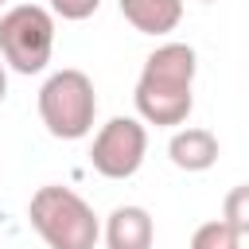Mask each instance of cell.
Here are the masks:
<instances>
[{
    "mask_svg": "<svg viewBox=\"0 0 249 249\" xmlns=\"http://www.w3.org/2000/svg\"><path fill=\"white\" fill-rule=\"evenodd\" d=\"M195 74L198 54L191 43H160L144 58L132 89L136 117L156 128H179L195 109Z\"/></svg>",
    "mask_w": 249,
    "mask_h": 249,
    "instance_id": "6da1fadb",
    "label": "cell"
},
{
    "mask_svg": "<svg viewBox=\"0 0 249 249\" xmlns=\"http://www.w3.org/2000/svg\"><path fill=\"white\" fill-rule=\"evenodd\" d=\"M31 230L43 237L47 249H93L101 237V222L93 206L62 183H47L27 202Z\"/></svg>",
    "mask_w": 249,
    "mask_h": 249,
    "instance_id": "7a4b0ae2",
    "label": "cell"
},
{
    "mask_svg": "<svg viewBox=\"0 0 249 249\" xmlns=\"http://www.w3.org/2000/svg\"><path fill=\"white\" fill-rule=\"evenodd\" d=\"M97 93L86 70L62 66L39 86V121L54 140H82L93 132Z\"/></svg>",
    "mask_w": 249,
    "mask_h": 249,
    "instance_id": "3957f363",
    "label": "cell"
},
{
    "mask_svg": "<svg viewBox=\"0 0 249 249\" xmlns=\"http://www.w3.org/2000/svg\"><path fill=\"white\" fill-rule=\"evenodd\" d=\"M54 54V12L43 4H16L0 16V58L16 74L47 70Z\"/></svg>",
    "mask_w": 249,
    "mask_h": 249,
    "instance_id": "277c9868",
    "label": "cell"
},
{
    "mask_svg": "<svg viewBox=\"0 0 249 249\" xmlns=\"http://www.w3.org/2000/svg\"><path fill=\"white\" fill-rule=\"evenodd\" d=\"M144 156H148V124L140 117H109L89 144V167L101 179H132Z\"/></svg>",
    "mask_w": 249,
    "mask_h": 249,
    "instance_id": "5b68a950",
    "label": "cell"
},
{
    "mask_svg": "<svg viewBox=\"0 0 249 249\" xmlns=\"http://www.w3.org/2000/svg\"><path fill=\"white\" fill-rule=\"evenodd\" d=\"M105 249H152L156 241V222L144 206L136 202H124V206H113L109 218H105Z\"/></svg>",
    "mask_w": 249,
    "mask_h": 249,
    "instance_id": "8992f818",
    "label": "cell"
},
{
    "mask_svg": "<svg viewBox=\"0 0 249 249\" xmlns=\"http://www.w3.org/2000/svg\"><path fill=\"white\" fill-rule=\"evenodd\" d=\"M218 136L210 128H175L167 140V156L179 171H210L218 163Z\"/></svg>",
    "mask_w": 249,
    "mask_h": 249,
    "instance_id": "52a82bcc",
    "label": "cell"
},
{
    "mask_svg": "<svg viewBox=\"0 0 249 249\" xmlns=\"http://www.w3.org/2000/svg\"><path fill=\"white\" fill-rule=\"evenodd\" d=\"M121 16L140 35H171L183 19V0H117Z\"/></svg>",
    "mask_w": 249,
    "mask_h": 249,
    "instance_id": "ba28073f",
    "label": "cell"
},
{
    "mask_svg": "<svg viewBox=\"0 0 249 249\" xmlns=\"http://www.w3.org/2000/svg\"><path fill=\"white\" fill-rule=\"evenodd\" d=\"M191 249H241V233L226 218H214L191 233Z\"/></svg>",
    "mask_w": 249,
    "mask_h": 249,
    "instance_id": "9c48e42d",
    "label": "cell"
},
{
    "mask_svg": "<svg viewBox=\"0 0 249 249\" xmlns=\"http://www.w3.org/2000/svg\"><path fill=\"white\" fill-rule=\"evenodd\" d=\"M222 218H226L241 237H249V183H237V187L226 191V198H222Z\"/></svg>",
    "mask_w": 249,
    "mask_h": 249,
    "instance_id": "30bf717a",
    "label": "cell"
},
{
    "mask_svg": "<svg viewBox=\"0 0 249 249\" xmlns=\"http://www.w3.org/2000/svg\"><path fill=\"white\" fill-rule=\"evenodd\" d=\"M97 8H101V0H51V12H54L58 19H70V23L89 19Z\"/></svg>",
    "mask_w": 249,
    "mask_h": 249,
    "instance_id": "8fae6325",
    "label": "cell"
},
{
    "mask_svg": "<svg viewBox=\"0 0 249 249\" xmlns=\"http://www.w3.org/2000/svg\"><path fill=\"white\" fill-rule=\"evenodd\" d=\"M4 97H8V62L0 58V105H4Z\"/></svg>",
    "mask_w": 249,
    "mask_h": 249,
    "instance_id": "7c38bea8",
    "label": "cell"
},
{
    "mask_svg": "<svg viewBox=\"0 0 249 249\" xmlns=\"http://www.w3.org/2000/svg\"><path fill=\"white\" fill-rule=\"evenodd\" d=\"M198 4H218V0H198Z\"/></svg>",
    "mask_w": 249,
    "mask_h": 249,
    "instance_id": "4fadbf2b",
    "label": "cell"
},
{
    "mask_svg": "<svg viewBox=\"0 0 249 249\" xmlns=\"http://www.w3.org/2000/svg\"><path fill=\"white\" fill-rule=\"evenodd\" d=\"M4 4H8V0H0V8H4Z\"/></svg>",
    "mask_w": 249,
    "mask_h": 249,
    "instance_id": "5bb4252c",
    "label": "cell"
}]
</instances>
